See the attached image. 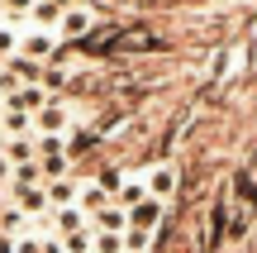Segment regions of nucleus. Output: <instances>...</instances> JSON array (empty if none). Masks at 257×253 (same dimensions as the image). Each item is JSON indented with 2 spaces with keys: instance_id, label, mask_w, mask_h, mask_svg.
<instances>
[{
  "instance_id": "obj_11",
  "label": "nucleus",
  "mask_w": 257,
  "mask_h": 253,
  "mask_svg": "<svg viewBox=\"0 0 257 253\" xmlns=\"http://www.w3.org/2000/svg\"><path fill=\"white\" fill-rule=\"evenodd\" d=\"M172 191H176V167H157L153 177H148V196H153V201L172 196Z\"/></svg>"
},
{
  "instance_id": "obj_17",
  "label": "nucleus",
  "mask_w": 257,
  "mask_h": 253,
  "mask_svg": "<svg viewBox=\"0 0 257 253\" xmlns=\"http://www.w3.org/2000/svg\"><path fill=\"white\" fill-rule=\"evenodd\" d=\"M15 53H19V38L10 34V29H0V57H5V62H10V57H15Z\"/></svg>"
},
{
  "instance_id": "obj_1",
  "label": "nucleus",
  "mask_w": 257,
  "mask_h": 253,
  "mask_svg": "<svg viewBox=\"0 0 257 253\" xmlns=\"http://www.w3.org/2000/svg\"><path fill=\"white\" fill-rule=\"evenodd\" d=\"M43 105H48V91H43V86H15V91H5L0 110H5V115H29V120H34Z\"/></svg>"
},
{
  "instance_id": "obj_3",
  "label": "nucleus",
  "mask_w": 257,
  "mask_h": 253,
  "mask_svg": "<svg viewBox=\"0 0 257 253\" xmlns=\"http://www.w3.org/2000/svg\"><path fill=\"white\" fill-rule=\"evenodd\" d=\"M124 229H128V210L114 206V201L91 215V234H124Z\"/></svg>"
},
{
  "instance_id": "obj_15",
  "label": "nucleus",
  "mask_w": 257,
  "mask_h": 253,
  "mask_svg": "<svg viewBox=\"0 0 257 253\" xmlns=\"http://www.w3.org/2000/svg\"><path fill=\"white\" fill-rule=\"evenodd\" d=\"M43 158H67V143H62V134H43V139L34 143Z\"/></svg>"
},
{
  "instance_id": "obj_16",
  "label": "nucleus",
  "mask_w": 257,
  "mask_h": 253,
  "mask_svg": "<svg viewBox=\"0 0 257 253\" xmlns=\"http://www.w3.org/2000/svg\"><path fill=\"white\" fill-rule=\"evenodd\" d=\"M95 253H124V234H95Z\"/></svg>"
},
{
  "instance_id": "obj_5",
  "label": "nucleus",
  "mask_w": 257,
  "mask_h": 253,
  "mask_svg": "<svg viewBox=\"0 0 257 253\" xmlns=\"http://www.w3.org/2000/svg\"><path fill=\"white\" fill-rule=\"evenodd\" d=\"M48 206L53 210H67V206H76V196H81V187H76L72 177H57V182H48Z\"/></svg>"
},
{
  "instance_id": "obj_7",
  "label": "nucleus",
  "mask_w": 257,
  "mask_h": 253,
  "mask_svg": "<svg viewBox=\"0 0 257 253\" xmlns=\"http://www.w3.org/2000/svg\"><path fill=\"white\" fill-rule=\"evenodd\" d=\"M34 124H38V129H43V134H62V129H67V105H57V101H48L43 110L34 115Z\"/></svg>"
},
{
  "instance_id": "obj_2",
  "label": "nucleus",
  "mask_w": 257,
  "mask_h": 253,
  "mask_svg": "<svg viewBox=\"0 0 257 253\" xmlns=\"http://www.w3.org/2000/svg\"><path fill=\"white\" fill-rule=\"evenodd\" d=\"M91 29H95V15H91L86 5H67L62 19H57V34H62V43H81Z\"/></svg>"
},
{
  "instance_id": "obj_6",
  "label": "nucleus",
  "mask_w": 257,
  "mask_h": 253,
  "mask_svg": "<svg viewBox=\"0 0 257 253\" xmlns=\"http://www.w3.org/2000/svg\"><path fill=\"white\" fill-rule=\"evenodd\" d=\"M229 239V196H214L210 206V244H224Z\"/></svg>"
},
{
  "instance_id": "obj_9",
  "label": "nucleus",
  "mask_w": 257,
  "mask_h": 253,
  "mask_svg": "<svg viewBox=\"0 0 257 253\" xmlns=\"http://www.w3.org/2000/svg\"><path fill=\"white\" fill-rule=\"evenodd\" d=\"M100 206H110V191H100V182H86V187H81V196H76V210L91 220Z\"/></svg>"
},
{
  "instance_id": "obj_10",
  "label": "nucleus",
  "mask_w": 257,
  "mask_h": 253,
  "mask_svg": "<svg viewBox=\"0 0 257 253\" xmlns=\"http://www.w3.org/2000/svg\"><path fill=\"white\" fill-rule=\"evenodd\" d=\"M10 187H43V167H38V158L15 162V172H10Z\"/></svg>"
},
{
  "instance_id": "obj_14",
  "label": "nucleus",
  "mask_w": 257,
  "mask_h": 253,
  "mask_svg": "<svg viewBox=\"0 0 257 253\" xmlns=\"http://www.w3.org/2000/svg\"><path fill=\"white\" fill-rule=\"evenodd\" d=\"M233 187H238V201L248 210H257V177H248V172H238V182H233Z\"/></svg>"
},
{
  "instance_id": "obj_8",
  "label": "nucleus",
  "mask_w": 257,
  "mask_h": 253,
  "mask_svg": "<svg viewBox=\"0 0 257 253\" xmlns=\"http://www.w3.org/2000/svg\"><path fill=\"white\" fill-rule=\"evenodd\" d=\"M138 201H148V182H143V177H124V182H119V191H114V206L134 210Z\"/></svg>"
},
{
  "instance_id": "obj_18",
  "label": "nucleus",
  "mask_w": 257,
  "mask_h": 253,
  "mask_svg": "<svg viewBox=\"0 0 257 253\" xmlns=\"http://www.w3.org/2000/svg\"><path fill=\"white\" fill-rule=\"evenodd\" d=\"M15 253H43V234H19V248Z\"/></svg>"
},
{
  "instance_id": "obj_13",
  "label": "nucleus",
  "mask_w": 257,
  "mask_h": 253,
  "mask_svg": "<svg viewBox=\"0 0 257 253\" xmlns=\"http://www.w3.org/2000/svg\"><path fill=\"white\" fill-rule=\"evenodd\" d=\"M91 248H95V234H91V229H76V234L62 239V253H91Z\"/></svg>"
},
{
  "instance_id": "obj_4",
  "label": "nucleus",
  "mask_w": 257,
  "mask_h": 253,
  "mask_svg": "<svg viewBox=\"0 0 257 253\" xmlns=\"http://www.w3.org/2000/svg\"><path fill=\"white\" fill-rule=\"evenodd\" d=\"M57 53V43H53V34H29V38H19V57H29V62H43V57H53Z\"/></svg>"
},
{
  "instance_id": "obj_12",
  "label": "nucleus",
  "mask_w": 257,
  "mask_h": 253,
  "mask_svg": "<svg viewBox=\"0 0 257 253\" xmlns=\"http://www.w3.org/2000/svg\"><path fill=\"white\" fill-rule=\"evenodd\" d=\"M53 229L67 239V234H76V229H86V215H81L76 206H67V210H53Z\"/></svg>"
},
{
  "instance_id": "obj_21",
  "label": "nucleus",
  "mask_w": 257,
  "mask_h": 253,
  "mask_svg": "<svg viewBox=\"0 0 257 253\" xmlns=\"http://www.w3.org/2000/svg\"><path fill=\"white\" fill-rule=\"evenodd\" d=\"M91 253H95V248H91Z\"/></svg>"
},
{
  "instance_id": "obj_19",
  "label": "nucleus",
  "mask_w": 257,
  "mask_h": 253,
  "mask_svg": "<svg viewBox=\"0 0 257 253\" xmlns=\"http://www.w3.org/2000/svg\"><path fill=\"white\" fill-rule=\"evenodd\" d=\"M19 248V234H5V229H0V253H15Z\"/></svg>"
},
{
  "instance_id": "obj_20",
  "label": "nucleus",
  "mask_w": 257,
  "mask_h": 253,
  "mask_svg": "<svg viewBox=\"0 0 257 253\" xmlns=\"http://www.w3.org/2000/svg\"><path fill=\"white\" fill-rule=\"evenodd\" d=\"M0 15H5V0H0Z\"/></svg>"
}]
</instances>
